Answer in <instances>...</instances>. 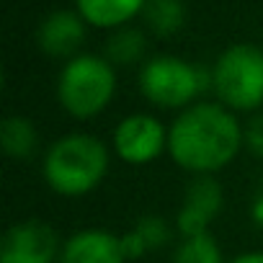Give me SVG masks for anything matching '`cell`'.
<instances>
[{
  "label": "cell",
  "instance_id": "6da1fadb",
  "mask_svg": "<svg viewBox=\"0 0 263 263\" xmlns=\"http://www.w3.org/2000/svg\"><path fill=\"white\" fill-rule=\"evenodd\" d=\"M242 132L235 111L219 101H196L168 126V155L194 176H212L235 160L245 145Z\"/></svg>",
  "mask_w": 263,
  "mask_h": 263
},
{
  "label": "cell",
  "instance_id": "7a4b0ae2",
  "mask_svg": "<svg viewBox=\"0 0 263 263\" xmlns=\"http://www.w3.org/2000/svg\"><path fill=\"white\" fill-rule=\"evenodd\" d=\"M42 173L60 196H85L108 173V147L88 132H72L49 145Z\"/></svg>",
  "mask_w": 263,
  "mask_h": 263
},
{
  "label": "cell",
  "instance_id": "3957f363",
  "mask_svg": "<svg viewBox=\"0 0 263 263\" xmlns=\"http://www.w3.org/2000/svg\"><path fill=\"white\" fill-rule=\"evenodd\" d=\"M114 90V65L98 54H78L67 60L57 78V101L75 119L98 116L111 103Z\"/></svg>",
  "mask_w": 263,
  "mask_h": 263
},
{
  "label": "cell",
  "instance_id": "277c9868",
  "mask_svg": "<svg viewBox=\"0 0 263 263\" xmlns=\"http://www.w3.org/2000/svg\"><path fill=\"white\" fill-rule=\"evenodd\" d=\"M212 88V70L173 54H158L140 70V93L158 108H189Z\"/></svg>",
  "mask_w": 263,
  "mask_h": 263
},
{
  "label": "cell",
  "instance_id": "5b68a950",
  "mask_svg": "<svg viewBox=\"0 0 263 263\" xmlns=\"http://www.w3.org/2000/svg\"><path fill=\"white\" fill-rule=\"evenodd\" d=\"M212 90L230 111H255L263 106V49L235 44L212 67Z\"/></svg>",
  "mask_w": 263,
  "mask_h": 263
},
{
  "label": "cell",
  "instance_id": "8992f818",
  "mask_svg": "<svg viewBox=\"0 0 263 263\" xmlns=\"http://www.w3.org/2000/svg\"><path fill=\"white\" fill-rule=\"evenodd\" d=\"M114 150L129 165H147L168 150V129L153 114H129L114 129Z\"/></svg>",
  "mask_w": 263,
  "mask_h": 263
},
{
  "label": "cell",
  "instance_id": "52a82bcc",
  "mask_svg": "<svg viewBox=\"0 0 263 263\" xmlns=\"http://www.w3.org/2000/svg\"><path fill=\"white\" fill-rule=\"evenodd\" d=\"M62 245L52 224L42 219L16 222L0 240V263H54Z\"/></svg>",
  "mask_w": 263,
  "mask_h": 263
},
{
  "label": "cell",
  "instance_id": "ba28073f",
  "mask_svg": "<svg viewBox=\"0 0 263 263\" xmlns=\"http://www.w3.org/2000/svg\"><path fill=\"white\" fill-rule=\"evenodd\" d=\"M222 209V186L217 183L214 176H196L186 194H183V201H181V209H178V232L183 237H191V235H201V232H209V222L217 217V212Z\"/></svg>",
  "mask_w": 263,
  "mask_h": 263
},
{
  "label": "cell",
  "instance_id": "9c48e42d",
  "mask_svg": "<svg viewBox=\"0 0 263 263\" xmlns=\"http://www.w3.org/2000/svg\"><path fill=\"white\" fill-rule=\"evenodd\" d=\"M83 42H85V21L78 11H54L36 29L39 49L57 60L78 57Z\"/></svg>",
  "mask_w": 263,
  "mask_h": 263
},
{
  "label": "cell",
  "instance_id": "30bf717a",
  "mask_svg": "<svg viewBox=\"0 0 263 263\" xmlns=\"http://www.w3.org/2000/svg\"><path fill=\"white\" fill-rule=\"evenodd\" d=\"M124 240L106 230H80L62 242L60 263H124Z\"/></svg>",
  "mask_w": 263,
  "mask_h": 263
},
{
  "label": "cell",
  "instance_id": "8fae6325",
  "mask_svg": "<svg viewBox=\"0 0 263 263\" xmlns=\"http://www.w3.org/2000/svg\"><path fill=\"white\" fill-rule=\"evenodd\" d=\"M145 6L147 0H75V11L96 29H121L142 13Z\"/></svg>",
  "mask_w": 263,
  "mask_h": 263
},
{
  "label": "cell",
  "instance_id": "7c38bea8",
  "mask_svg": "<svg viewBox=\"0 0 263 263\" xmlns=\"http://www.w3.org/2000/svg\"><path fill=\"white\" fill-rule=\"evenodd\" d=\"M0 145L11 158L18 160L31 158L39 147V132L34 121L26 116H6L3 124H0Z\"/></svg>",
  "mask_w": 263,
  "mask_h": 263
},
{
  "label": "cell",
  "instance_id": "4fadbf2b",
  "mask_svg": "<svg viewBox=\"0 0 263 263\" xmlns=\"http://www.w3.org/2000/svg\"><path fill=\"white\" fill-rule=\"evenodd\" d=\"M142 16L155 36H173L186 24V3L183 0H147Z\"/></svg>",
  "mask_w": 263,
  "mask_h": 263
},
{
  "label": "cell",
  "instance_id": "5bb4252c",
  "mask_svg": "<svg viewBox=\"0 0 263 263\" xmlns=\"http://www.w3.org/2000/svg\"><path fill=\"white\" fill-rule=\"evenodd\" d=\"M147 52V36L140 29H116L106 44V60L111 65H135Z\"/></svg>",
  "mask_w": 263,
  "mask_h": 263
},
{
  "label": "cell",
  "instance_id": "9a60e30c",
  "mask_svg": "<svg viewBox=\"0 0 263 263\" xmlns=\"http://www.w3.org/2000/svg\"><path fill=\"white\" fill-rule=\"evenodd\" d=\"M121 240H124L126 258H135V255H140L145 250H155L163 242H168L171 240V230H168V224L160 217H145V219L137 222L135 230H132L129 235H124Z\"/></svg>",
  "mask_w": 263,
  "mask_h": 263
},
{
  "label": "cell",
  "instance_id": "2e32d148",
  "mask_svg": "<svg viewBox=\"0 0 263 263\" xmlns=\"http://www.w3.org/2000/svg\"><path fill=\"white\" fill-rule=\"evenodd\" d=\"M173 263H224L219 242L212 232L183 237L173 250Z\"/></svg>",
  "mask_w": 263,
  "mask_h": 263
},
{
  "label": "cell",
  "instance_id": "e0dca14e",
  "mask_svg": "<svg viewBox=\"0 0 263 263\" xmlns=\"http://www.w3.org/2000/svg\"><path fill=\"white\" fill-rule=\"evenodd\" d=\"M242 140H245L248 150H250L255 158H263V114H255V116L248 121V126H245V132H242Z\"/></svg>",
  "mask_w": 263,
  "mask_h": 263
},
{
  "label": "cell",
  "instance_id": "ac0fdd59",
  "mask_svg": "<svg viewBox=\"0 0 263 263\" xmlns=\"http://www.w3.org/2000/svg\"><path fill=\"white\" fill-rule=\"evenodd\" d=\"M230 263H263V253H242V255L232 258Z\"/></svg>",
  "mask_w": 263,
  "mask_h": 263
}]
</instances>
